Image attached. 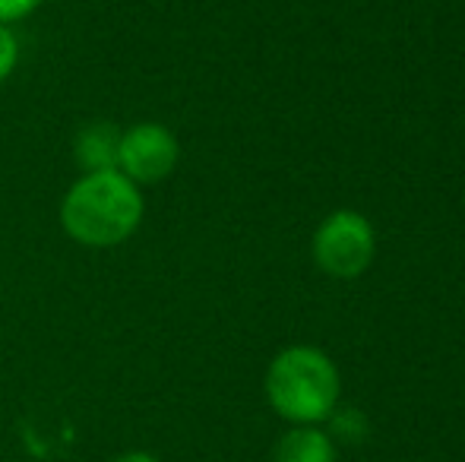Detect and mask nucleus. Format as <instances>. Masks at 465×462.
<instances>
[{
    "instance_id": "obj_9",
    "label": "nucleus",
    "mask_w": 465,
    "mask_h": 462,
    "mask_svg": "<svg viewBox=\"0 0 465 462\" xmlns=\"http://www.w3.org/2000/svg\"><path fill=\"white\" fill-rule=\"evenodd\" d=\"M42 4L45 0H0V23L4 25L23 23V19H29Z\"/></svg>"
},
{
    "instance_id": "obj_8",
    "label": "nucleus",
    "mask_w": 465,
    "mask_h": 462,
    "mask_svg": "<svg viewBox=\"0 0 465 462\" xmlns=\"http://www.w3.org/2000/svg\"><path fill=\"white\" fill-rule=\"evenodd\" d=\"M19 35L13 32V25L0 23V86L13 76V70L19 67Z\"/></svg>"
},
{
    "instance_id": "obj_5",
    "label": "nucleus",
    "mask_w": 465,
    "mask_h": 462,
    "mask_svg": "<svg viewBox=\"0 0 465 462\" xmlns=\"http://www.w3.org/2000/svg\"><path fill=\"white\" fill-rule=\"evenodd\" d=\"M117 146H121V127L111 121H93L76 130L74 159L83 174L108 172V168H117Z\"/></svg>"
},
{
    "instance_id": "obj_2",
    "label": "nucleus",
    "mask_w": 465,
    "mask_h": 462,
    "mask_svg": "<svg viewBox=\"0 0 465 462\" xmlns=\"http://www.w3.org/2000/svg\"><path fill=\"white\" fill-rule=\"evenodd\" d=\"M263 393L288 425H323L339 406L342 377L323 349L288 346L266 368Z\"/></svg>"
},
{
    "instance_id": "obj_6",
    "label": "nucleus",
    "mask_w": 465,
    "mask_h": 462,
    "mask_svg": "<svg viewBox=\"0 0 465 462\" xmlns=\"http://www.w3.org/2000/svg\"><path fill=\"white\" fill-rule=\"evenodd\" d=\"M339 450L320 425H292L272 447V462H336Z\"/></svg>"
},
{
    "instance_id": "obj_7",
    "label": "nucleus",
    "mask_w": 465,
    "mask_h": 462,
    "mask_svg": "<svg viewBox=\"0 0 465 462\" xmlns=\"http://www.w3.org/2000/svg\"><path fill=\"white\" fill-rule=\"evenodd\" d=\"M326 421L332 425L330 434H336L339 440H349V444H358V440H364V434H368V418H364L358 408H339L336 406V412H332Z\"/></svg>"
},
{
    "instance_id": "obj_10",
    "label": "nucleus",
    "mask_w": 465,
    "mask_h": 462,
    "mask_svg": "<svg viewBox=\"0 0 465 462\" xmlns=\"http://www.w3.org/2000/svg\"><path fill=\"white\" fill-rule=\"evenodd\" d=\"M111 462H162V459L149 450H127V453H117Z\"/></svg>"
},
{
    "instance_id": "obj_3",
    "label": "nucleus",
    "mask_w": 465,
    "mask_h": 462,
    "mask_svg": "<svg viewBox=\"0 0 465 462\" xmlns=\"http://www.w3.org/2000/svg\"><path fill=\"white\" fill-rule=\"evenodd\" d=\"M313 263L332 279H358L373 263L377 234L368 216L355 210H336L317 225L311 241Z\"/></svg>"
},
{
    "instance_id": "obj_4",
    "label": "nucleus",
    "mask_w": 465,
    "mask_h": 462,
    "mask_svg": "<svg viewBox=\"0 0 465 462\" xmlns=\"http://www.w3.org/2000/svg\"><path fill=\"white\" fill-rule=\"evenodd\" d=\"M181 165V140L172 127L159 121H140L121 130L117 172L136 187L162 184Z\"/></svg>"
},
{
    "instance_id": "obj_1",
    "label": "nucleus",
    "mask_w": 465,
    "mask_h": 462,
    "mask_svg": "<svg viewBox=\"0 0 465 462\" xmlns=\"http://www.w3.org/2000/svg\"><path fill=\"white\" fill-rule=\"evenodd\" d=\"M61 229L83 247H117L130 241L146 216L143 187L124 178L117 168L80 174L61 200Z\"/></svg>"
}]
</instances>
